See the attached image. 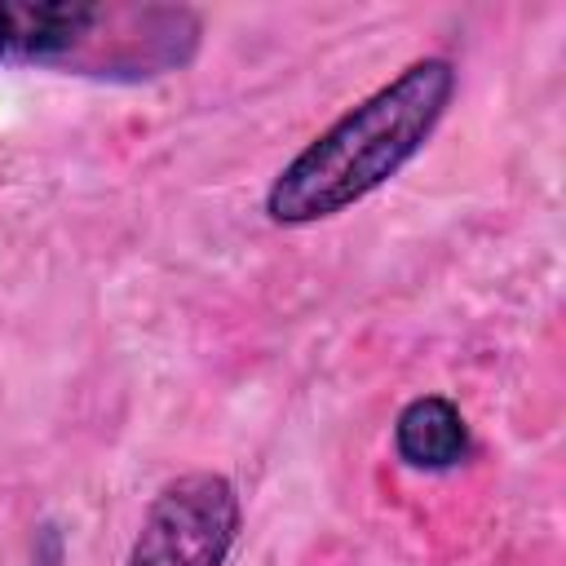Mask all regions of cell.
<instances>
[{
	"label": "cell",
	"instance_id": "obj_1",
	"mask_svg": "<svg viewBox=\"0 0 566 566\" xmlns=\"http://www.w3.org/2000/svg\"><path fill=\"white\" fill-rule=\"evenodd\" d=\"M451 97L455 66L447 57L402 66L279 168L265 190V217L274 226H314L363 203L424 150Z\"/></svg>",
	"mask_w": 566,
	"mask_h": 566
},
{
	"label": "cell",
	"instance_id": "obj_2",
	"mask_svg": "<svg viewBox=\"0 0 566 566\" xmlns=\"http://www.w3.org/2000/svg\"><path fill=\"white\" fill-rule=\"evenodd\" d=\"M239 539V495L221 473H181L150 500L128 566H226Z\"/></svg>",
	"mask_w": 566,
	"mask_h": 566
},
{
	"label": "cell",
	"instance_id": "obj_3",
	"mask_svg": "<svg viewBox=\"0 0 566 566\" xmlns=\"http://www.w3.org/2000/svg\"><path fill=\"white\" fill-rule=\"evenodd\" d=\"M119 9L80 0H0V62L18 66H62L75 62L106 75L97 53L102 31H111Z\"/></svg>",
	"mask_w": 566,
	"mask_h": 566
},
{
	"label": "cell",
	"instance_id": "obj_4",
	"mask_svg": "<svg viewBox=\"0 0 566 566\" xmlns=\"http://www.w3.org/2000/svg\"><path fill=\"white\" fill-rule=\"evenodd\" d=\"M394 451L402 464H411L420 473H447V469L469 460L473 438H469V424L451 398L420 394L394 420Z\"/></svg>",
	"mask_w": 566,
	"mask_h": 566
}]
</instances>
